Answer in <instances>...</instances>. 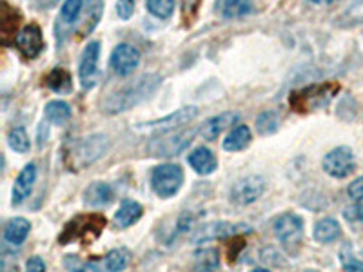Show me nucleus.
Wrapping results in <instances>:
<instances>
[{
    "label": "nucleus",
    "mask_w": 363,
    "mask_h": 272,
    "mask_svg": "<svg viewBox=\"0 0 363 272\" xmlns=\"http://www.w3.org/2000/svg\"><path fill=\"white\" fill-rule=\"evenodd\" d=\"M160 84L162 79L158 74H142L133 82L125 84L120 89H116L115 93L106 96L102 102V111L106 115H120V113L129 111V109L136 108L138 103L153 95L155 91L160 87Z\"/></svg>",
    "instance_id": "1"
},
{
    "label": "nucleus",
    "mask_w": 363,
    "mask_h": 272,
    "mask_svg": "<svg viewBox=\"0 0 363 272\" xmlns=\"http://www.w3.org/2000/svg\"><path fill=\"white\" fill-rule=\"evenodd\" d=\"M111 147V142L106 135H89L86 138L73 142L69 147L66 149L64 160L71 171H80L84 167L95 164L96 160L108 153Z\"/></svg>",
    "instance_id": "2"
},
{
    "label": "nucleus",
    "mask_w": 363,
    "mask_h": 272,
    "mask_svg": "<svg viewBox=\"0 0 363 272\" xmlns=\"http://www.w3.org/2000/svg\"><path fill=\"white\" fill-rule=\"evenodd\" d=\"M199 129L196 128H180L178 131H167L160 132V135L155 138L151 144H149V153L151 157H162V158H169L177 157L182 151H186L191 145V142L194 140Z\"/></svg>",
    "instance_id": "3"
},
{
    "label": "nucleus",
    "mask_w": 363,
    "mask_h": 272,
    "mask_svg": "<svg viewBox=\"0 0 363 272\" xmlns=\"http://www.w3.org/2000/svg\"><path fill=\"white\" fill-rule=\"evenodd\" d=\"M184 186V171L177 164H164L151 173V187L160 198H171Z\"/></svg>",
    "instance_id": "4"
},
{
    "label": "nucleus",
    "mask_w": 363,
    "mask_h": 272,
    "mask_svg": "<svg viewBox=\"0 0 363 272\" xmlns=\"http://www.w3.org/2000/svg\"><path fill=\"white\" fill-rule=\"evenodd\" d=\"M303 232H306L303 220L298 215H293V212L281 215L274 222V234L289 252H294L300 247L301 242H303Z\"/></svg>",
    "instance_id": "5"
},
{
    "label": "nucleus",
    "mask_w": 363,
    "mask_h": 272,
    "mask_svg": "<svg viewBox=\"0 0 363 272\" xmlns=\"http://www.w3.org/2000/svg\"><path fill=\"white\" fill-rule=\"evenodd\" d=\"M322 167L330 178H338V180L347 178L356 169V158L352 149L347 147V145H340V147L329 151L323 157Z\"/></svg>",
    "instance_id": "6"
},
{
    "label": "nucleus",
    "mask_w": 363,
    "mask_h": 272,
    "mask_svg": "<svg viewBox=\"0 0 363 272\" xmlns=\"http://www.w3.org/2000/svg\"><path fill=\"white\" fill-rule=\"evenodd\" d=\"M336 91H338V86H330V84H325V86H311L307 89L300 91V93H294L291 96V103L300 113L323 108V106H327L333 93H336Z\"/></svg>",
    "instance_id": "7"
},
{
    "label": "nucleus",
    "mask_w": 363,
    "mask_h": 272,
    "mask_svg": "<svg viewBox=\"0 0 363 272\" xmlns=\"http://www.w3.org/2000/svg\"><path fill=\"white\" fill-rule=\"evenodd\" d=\"M265 189H267L265 178L256 176V174L240 178L231 189V202L242 207L251 205L264 196Z\"/></svg>",
    "instance_id": "8"
},
{
    "label": "nucleus",
    "mask_w": 363,
    "mask_h": 272,
    "mask_svg": "<svg viewBox=\"0 0 363 272\" xmlns=\"http://www.w3.org/2000/svg\"><path fill=\"white\" fill-rule=\"evenodd\" d=\"M99 58L100 42L93 40L84 47L79 64V76L84 89H93L99 82Z\"/></svg>",
    "instance_id": "9"
},
{
    "label": "nucleus",
    "mask_w": 363,
    "mask_h": 272,
    "mask_svg": "<svg viewBox=\"0 0 363 272\" xmlns=\"http://www.w3.org/2000/svg\"><path fill=\"white\" fill-rule=\"evenodd\" d=\"M245 231H251V227L245 225V223H231V222L207 223V225H202L199 231H196V234L193 236V242L194 244H202V242H207V239H225Z\"/></svg>",
    "instance_id": "10"
},
{
    "label": "nucleus",
    "mask_w": 363,
    "mask_h": 272,
    "mask_svg": "<svg viewBox=\"0 0 363 272\" xmlns=\"http://www.w3.org/2000/svg\"><path fill=\"white\" fill-rule=\"evenodd\" d=\"M196 115H199V109L191 106V108L178 109V111L171 113V115L164 116V118L147 122V124L142 125L140 129H144V131H157V132L174 131V129H180L186 124H189V122H193V120L196 118Z\"/></svg>",
    "instance_id": "11"
},
{
    "label": "nucleus",
    "mask_w": 363,
    "mask_h": 272,
    "mask_svg": "<svg viewBox=\"0 0 363 272\" xmlns=\"http://www.w3.org/2000/svg\"><path fill=\"white\" fill-rule=\"evenodd\" d=\"M109 64L118 76H129L140 64V51L131 44H118L113 50Z\"/></svg>",
    "instance_id": "12"
},
{
    "label": "nucleus",
    "mask_w": 363,
    "mask_h": 272,
    "mask_svg": "<svg viewBox=\"0 0 363 272\" xmlns=\"http://www.w3.org/2000/svg\"><path fill=\"white\" fill-rule=\"evenodd\" d=\"M104 15V0H84L82 11H80V17L77 21V37L86 38L89 37L93 31L96 29V26L100 24Z\"/></svg>",
    "instance_id": "13"
},
{
    "label": "nucleus",
    "mask_w": 363,
    "mask_h": 272,
    "mask_svg": "<svg viewBox=\"0 0 363 272\" xmlns=\"http://www.w3.org/2000/svg\"><path fill=\"white\" fill-rule=\"evenodd\" d=\"M15 45L24 57L35 58L44 50V37L38 24H28L21 29V33L15 38Z\"/></svg>",
    "instance_id": "14"
},
{
    "label": "nucleus",
    "mask_w": 363,
    "mask_h": 272,
    "mask_svg": "<svg viewBox=\"0 0 363 272\" xmlns=\"http://www.w3.org/2000/svg\"><path fill=\"white\" fill-rule=\"evenodd\" d=\"M35 181H37V165L28 164L24 169L18 173L15 186H13V205H21L29 198V194L33 191Z\"/></svg>",
    "instance_id": "15"
},
{
    "label": "nucleus",
    "mask_w": 363,
    "mask_h": 272,
    "mask_svg": "<svg viewBox=\"0 0 363 272\" xmlns=\"http://www.w3.org/2000/svg\"><path fill=\"white\" fill-rule=\"evenodd\" d=\"M187 164L194 169V173H199L200 176H209L218 169V160L213 154V151L207 147H196L193 149L187 157Z\"/></svg>",
    "instance_id": "16"
},
{
    "label": "nucleus",
    "mask_w": 363,
    "mask_h": 272,
    "mask_svg": "<svg viewBox=\"0 0 363 272\" xmlns=\"http://www.w3.org/2000/svg\"><path fill=\"white\" fill-rule=\"evenodd\" d=\"M106 225V220H104V216H89V218H86V223H82V225H79V220H74V222H71L69 225H66V231H64V234L60 236V244H69L71 239H77V238H82V239H91L95 238L93 234H89L91 229L93 227H102Z\"/></svg>",
    "instance_id": "17"
},
{
    "label": "nucleus",
    "mask_w": 363,
    "mask_h": 272,
    "mask_svg": "<svg viewBox=\"0 0 363 272\" xmlns=\"http://www.w3.org/2000/svg\"><path fill=\"white\" fill-rule=\"evenodd\" d=\"M236 120H238V113H233V111H225V113H220V115L213 116L202 125L200 132L206 140L213 142L216 140L227 128H231L233 124H236Z\"/></svg>",
    "instance_id": "18"
},
{
    "label": "nucleus",
    "mask_w": 363,
    "mask_h": 272,
    "mask_svg": "<svg viewBox=\"0 0 363 272\" xmlns=\"http://www.w3.org/2000/svg\"><path fill=\"white\" fill-rule=\"evenodd\" d=\"M215 9L223 18H242L251 15L255 0H216Z\"/></svg>",
    "instance_id": "19"
},
{
    "label": "nucleus",
    "mask_w": 363,
    "mask_h": 272,
    "mask_svg": "<svg viewBox=\"0 0 363 272\" xmlns=\"http://www.w3.org/2000/svg\"><path fill=\"white\" fill-rule=\"evenodd\" d=\"M111 200L113 189L109 183H106V181H93V183L86 189V193H84V202H86V205L95 207V209L109 205Z\"/></svg>",
    "instance_id": "20"
},
{
    "label": "nucleus",
    "mask_w": 363,
    "mask_h": 272,
    "mask_svg": "<svg viewBox=\"0 0 363 272\" xmlns=\"http://www.w3.org/2000/svg\"><path fill=\"white\" fill-rule=\"evenodd\" d=\"M29 231H31V223L26 218H11L4 227V242L6 244L13 245V247H18L26 242Z\"/></svg>",
    "instance_id": "21"
},
{
    "label": "nucleus",
    "mask_w": 363,
    "mask_h": 272,
    "mask_svg": "<svg viewBox=\"0 0 363 272\" xmlns=\"http://www.w3.org/2000/svg\"><path fill=\"white\" fill-rule=\"evenodd\" d=\"M142 215H144V209H142L140 203L135 202V200H124L116 210L115 223L120 229H128V227L135 225L142 218Z\"/></svg>",
    "instance_id": "22"
},
{
    "label": "nucleus",
    "mask_w": 363,
    "mask_h": 272,
    "mask_svg": "<svg viewBox=\"0 0 363 272\" xmlns=\"http://www.w3.org/2000/svg\"><path fill=\"white\" fill-rule=\"evenodd\" d=\"M335 24L338 28H358V26H363V0H351L336 17Z\"/></svg>",
    "instance_id": "23"
},
{
    "label": "nucleus",
    "mask_w": 363,
    "mask_h": 272,
    "mask_svg": "<svg viewBox=\"0 0 363 272\" xmlns=\"http://www.w3.org/2000/svg\"><path fill=\"white\" fill-rule=\"evenodd\" d=\"M252 140L251 129L244 124H238L236 128L231 129V132L225 136L223 140V149L229 153H236V151H244Z\"/></svg>",
    "instance_id": "24"
},
{
    "label": "nucleus",
    "mask_w": 363,
    "mask_h": 272,
    "mask_svg": "<svg viewBox=\"0 0 363 272\" xmlns=\"http://www.w3.org/2000/svg\"><path fill=\"white\" fill-rule=\"evenodd\" d=\"M342 236V225L335 218H323L314 227V239L320 244H333Z\"/></svg>",
    "instance_id": "25"
},
{
    "label": "nucleus",
    "mask_w": 363,
    "mask_h": 272,
    "mask_svg": "<svg viewBox=\"0 0 363 272\" xmlns=\"http://www.w3.org/2000/svg\"><path fill=\"white\" fill-rule=\"evenodd\" d=\"M71 118V108L69 103L64 100H53L45 106V120L55 125L66 124L67 120Z\"/></svg>",
    "instance_id": "26"
},
{
    "label": "nucleus",
    "mask_w": 363,
    "mask_h": 272,
    "mask_svg": "<svg viewBox=\"0 0 363 272\" xmlns=\"http://www.w3.org/2000/svg\"><path fill=\"white\" fill-rule=\"evenodd\" d=\"M45 84H48V87H50L51 91L58 93V95L69 93L71 87H73V84H71V74L67 73L66 69H62V67H55V69L48 74Z\"/></svg>",
    "instance_id": "27"
},
{
    "label": "nucleus",
    "mask_w": 363,
    "mask_h": 272,
    "mask_svg": "<svg viewBox=\"0 0 363 272\" xmlns=\"http://www.w3.org/2000/svg\"><path fill=\"white\" fill-rule=\"evenodd\" d=\"M220 267V254L216 249H202L194 252V268L196 271H216Z\"/></svg>",
    "instance_id": "28"
},
{
    "label": "nucleus",
    "mask_w": 363,
    "mask_h": 272,
    "mask_svg": "<svg viewBox=\"0 0 363 272\" xmlns=\"http://www.w3.org/2000/svg\"><path fill=\"white\" fill-rule=\"evenodd\" d=\"M82 6L84 0H66L62 4V9H60V24L67 26V28L77 24Z\"/></svg>",
    "instance_id": "29"
},
{
    "label": "nucleus",
    "mask_w": 363,
    "mask_h": 272,
    "mask_svg": "<svg viewBox=\"0 0 363 272\" xmlns=\"http://www.w3.org/2000/svg\"><path fill=\"white\" fill-rule=\"evenodd\" d=\"M145 8L153 17L165 21L174 13V0H145Z\"/></svg>",
    "instance_id": "30"
},
{
    "label": "nucleus",
    "mask_w": 363,
    "mask_h": 272,
    "mask_svg": "<svg viewBox=\"0 0 363 272\" xmlns=\"http://www.w3.org/2000/svg\"><path fill=\"white\" fill-rule=\"evenodd\" d=\"M8 144L17 153H28L29 147H31V142H29V136L24 128H13L8 132Z\"/></svg>",
    "instance_id": "31"
},
{
    "label": "nucleus",
    "mask_w": 363,
    "mask_h": 272,
    "mask_svg": "<svg viewBox=\"0 0 363 272\" xmlns=\"http://www.w3.org/2000/svg\"><path fill=\"white\" fill-rule=\"evenodd\" d=\"M278 125H280V116L277 115V111H264L256 118V129H258L260 135H272V132H277Z\"/></svg>",
    "instance_id": "32"
},
{
    "label": "nucleus",
    "mask_w": 363,
    "mask_h": 272,
    "mask_svg": "<svg viewBox=\"0 0 363 272\" xmlns=\"http://www.w3.org/2000/svg\"><path fill=\"white\" fill-rule=\"evenodd\" d=\"M128 260H129V252L125 251V249H115V251L109 252L108 256H106V260H104V267H106V271H124L125 265H128Z\"/></svg>",
    "instance_id": "33"
},
{
    "label": "nucleus",
    "mask_w": 363,
    "mask_h": 272,
    "mask_svg": "<svg viewBox=\"0 0 363 272\" xmlns=\"http://www.w3.org/2000/svg\"><path fill=\"white\" fill-rule=\"evenodd\" d=\"M136 8V0H116V15L122 21H129Z\"/></svg>",
    "instance_id": "34"
},
{
    "label": "nucleus",
    "mask_w": 363,
    "mask_h": 272,
    "mask_svg": "<svg viewBox=\"0 0 363 272\" xmlns=\"http://www.w3.org/2000/svg\"><path fill=\"white\" fill-rule=\"evenodd\" d=\"M347 194H349V198H351L352 202H363V174L356 178L352 183H349Z\"/></svg>",
    "instance_id": "35"
},
{
    "label": "nucleus",
    "mask_w": 363,
    "mask_h": 272,
    "mask_svg": "<svg viewBox=\"0 0 363 272\" xmlns=\"http://www.w3.org/2000/svg\"><path fill=\"white\" fill-rule=\"evenodd\" d=\"M26 268H28V271H33V272H44L45 264L40 256H33V258H29V260L26 261Z\"/></svg>",
    "instance_id": "36"
},
{
    "label": "nucleus",
    "mask_w": 363,
    "mask_h": 272,
    "mask_svg": "<svg viewBox=\"0 0 363 272\" xmlns=\"http://www.w3.org/2000/svg\"><path fill=\"white\" fill-rule=\"evenodd\" d=\"M342 265L345 271H363V261L356 260V258H342Z\"/></svg>",
    "instance_id": "37"
},
{
    "label": "nucleus",
    "mask_w": 363,
    "mask_h": 272,
    "mask_svg": "<svg viewBox=\"0 0 363 272\" xmlns=\"http://www.w3.org/2000/svg\"><path fill=\"white\" fill-rule=\"evenodd\" d=\"M200 0H182V9H184V15H194L196 8H199Z\"/></svg>",
    "instance_id": "38"
},
{
    "label": "nucleus",
    "mask_w": 363,
    "mask_h": 272,
    "mask_svg": "<svg viewBox=\"0 0 363 272\" xmlns=\"http://www.w3.org/2000/svg\"><path fill=\"white\" fill-rule=\"evenodd\" d=\"M345 218L351 220V222H356V220H363V209L362 207L354 205L345 209Z\"/></svg>",
    "instance_id": "39"
},
{
    "label": "nucleus",
    "mask_w": 363,
    "mask_h": 272,
    "mask_svg": "<svg viewBox=\"0 0 363 272\" xmlns=\"http://www.w3.org/2000/svg\"><path fill=\"white\" fill-rule=\"evenodd\" d=\"M309 2H313V4L316 6H325V4H333L335 0H309Z\"/></svg>",
    "instance_id": "40"
}]
</instances>
